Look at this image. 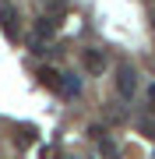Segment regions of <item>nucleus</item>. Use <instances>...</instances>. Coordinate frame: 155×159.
<instances>
[{
    "mask_svg": "<svg viewBox=\"0 0 155 159\" xmlns=\"http://www.w3.org/2000/svg\"><path fill=\"white\" fill-rule=\"evenodd\" d=\"M116 92L123 99H134V92H138V74H134L131 64H120L116 67Z\"/></svg>",
    "mask_w": 155,
    "mask_h": 159,
    "instance_id": "1",
    "label": "nucleus"
},
{
    "mask_svg": "<svg viewBox=\"0 0 155 159\" xmlns=\"http://www.w3.org/2000/svg\"><path fill=\"white\" fill-rule=\"evenodd\" d=\"M0 29H4V35L11 43H18V35H21V29H18V11L11 4H0Z\"/></svg>",
    "mask_w": 155,
    "mask_h": 159,
    "instance_id": "2",
    "label": "nucleus"
},
{
    "mask_svg": "<svg viewBox=\"0 0 155 159\" xmlns=\"http://www.w3.org/2000/svg\"><path fill=\"white\" fill-rule=\"evenodd\" d=\"M81 64H85V71H92V74H102L106 71L102 50H85V53H81Z\"/></svg>",
    "mask_w": 155,
    "mask_h": 159,
    "instance_id": "3",
    "label": "nucleus"
},
{
    "mask_svg": "<svg viewBox=\"0 0 155 159\" xmlns=\"http://www.w3.org/2000/svg\"><path fill=\"white\" fill-rule=\"evenodd\" d=\"M39 78H42V85H46V89H57V92H63V74L50 71V67H42V71H39Z\"/></svg>",
    "mask_w": 155,
    "mask_h": 159,
    "instance_id": "4",
    "label": "nucleus"
},
{
    "mask_svg": "<svg viewBox=\"0 0 155 159\" xmlns=\"http://www.w3.org/2000/svg\"><path fill=\"white\" fill-rule=\"evenodd\" d=\"M81 92V78L78 74H63V96H78Z\"/></svg>",
    "mask_w": 155,
    "mask_h": 159,
    "instance_id": "5",
    "label": "nucleus"
},
{
    "mask_svg": "<svg viewBox=\"0 0 155 159\" xmlns=\"http://www.w3.org/2000/svg\"><path fill=\"white\" fill-rule=\"evenodd\" d=\"M21 148H28V145H35V127H18V138H14Z\"/></svg>",
    "mask_w": 155,
    "mask_h": 159,
    "instance_id": "6",
    "label": "nucleus"
},
{
    "mask_svg": "<svg viewBox=\"0 0 155 159\" xmlns=\"http://www.w3.org/2000/svg\"><path fill=\"white\" fill-rule=\"evenodd\" d=\"M138 131H141L144 138H152V142H155V120H152V117H138Z\"/></svg>",
    "mask_w": 155,
    "mask_h": 159,
    "instance_id": "7",
    "label": "nucleus"
},
{
    "mask_svg": "<svg viewBox=\"0 0 155 159\" xmlns=\"http://www.w3.org/2000/svg\"><path fill=\"white\" fill-rule=\"evenodd\" d=\"M35 32H39L42 39H50V35L57 32V21H50V18H39V25H35Z\"/></svg>",
    "mask_w": 155,
    "mask_h": 159,
    "instance_id": "8",
    "label": "nucleus"
},
{
    "mask_svg": "<svg viewBox=\"0 0 155 159\" xmlns=\"http://www.w3.org/2000/svg\"><path fill=\"white\" fill-rule=\"evenodd\" d=\"M102 156H106V159H116V145L106 142V138H102Z\"/></svg>",
    "mask_w": 155,
    "mask_h": 159,
    "instance_id": "9",
    "label": "nucleus"
}]
</instances>
